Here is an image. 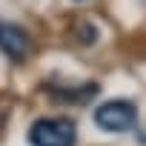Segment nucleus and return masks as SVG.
Here are the masks:
<instances>
[{
  "label": "nucleus",
  "instance_id": "nucleus-1",
  "mask_svg": "<svg viewBox=\"0 0 146 146\" xmlns=\"http://www.w3.org/2000/svg\"><path fill=\"white\" fill-rule=\"evenodd\" d=\"M32 146H75L78 143V126L69 117H40L29 129Z\"/></svg>",
  "mask_w": 146,
  "mask_h": 146
},
{
  "label": "nucleus",
  "instance_id": "nucleus-2",
  "mask_svg": "<svg viewBox=\"0 0 146 146\" xmlns=\"http://www.w3.org/2000/svg\"><path fill=\"white\" fill-rule=\"evenodd\" d=\"M95 123L103 132L120 135V132H129L137 123V109L129 100H106L95 109Z\"/></svg>",
  "mask_w": 146,
  "mask_h": 146
},
{
  "label": "nucleus",
  "instance_id": "nucleus-3",
  "mask_svg": "<svg viewBox=\"0 0 146 146\" xmlns=\"http://www.w3.org/2000/svg\"><path fill=\"white\" fill-rule=\"evenodd\" d=\"M0 52H3L9 60H26V54H29V35L20 26H15V23L0 20Z\"/></svg>",
  "mask_w": 146,
  "mask_h": 146
}]
</instances>
